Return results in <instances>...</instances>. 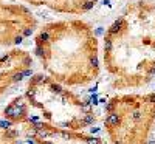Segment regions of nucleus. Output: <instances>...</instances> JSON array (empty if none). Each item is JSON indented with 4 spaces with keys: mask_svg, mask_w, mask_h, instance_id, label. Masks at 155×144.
I'll use <instances>...</instances> for the list:
<instances>
[{
    "mask_svg": "<svg viewBox=\"0 0 155 144\" xmlns=\"http://www.w3.org/2000/svg\"><path fill=\"white\" fill-rule=\"evenodd\" d=\"M3 115L11 124L44 123L74 132L98 121L96 112L84 98L44 74L33 76L25 98L14 99Z\"/></svg>",
    "mask_w": 155,
    "mask_h": 144,
    "instance_id": "3",
    "label": "nucleus"
},
{
    "mask_svg": "<svg viewBox=\"0 0 155 144\" xmlns=\"http://www.w3.org/2000/svg\"><path fill=\"white\" fill-rule=\"evenodd\" d=\"M33 5H42L62 14L79 16L93 9L99 0H27Z\"/></svg>",
    "mask_w": 155,
    "mask_h": 144,
    "instance_id": "6",
    "label": "nucleus"
},
{
    "mask_svg": "<svg viewBox=\"0 0 155 144\" xmlns=\"http://www.w3.org/2000/svg\"><path fill=\"white\" fill-rule=\"evenodd\" d=\"M0 144H19L17 130L8 121H0Z\"/></svg>",
    "mask_w": 155,
    "mask_h": 144,
    "instance_id": "7",
    "label": "nucleus"
},
{
    "mask_svg": "<svg viewBox=\"0 0 155 144\" xmlns=\"http://www.w3.org/2000/svg\"><path fill=\"white\" fill-rule=\"evenodd\" d=\"M28 130L36 144H102V141L93 135L53 127L44 123H31L28 124Z\"/></svg>",
    "mask_w": 155,
    "mask_h": 144,
    "instance_id": "5",
    "label": "nucleus"
},
{
    "mask_svg": "<svg viewBox=\"0 0 155 144\" xmlns=\"http://www.w3.org/2000/svg\"><path fill=\"white\" fill-rule=\"evenodd\" d=\"M155 124V91L113 95L104 109L110 144H147Z\"/></svg>",
    "mask_w": 155,
    "mask_h": 144,
    "instance_id": "4",
    "label": "nucleus"
},
{
    "mask_svg": "<svg viewBox=\"0 0 155 144\" xmlns=\"http://www.w3.org/2000/svg\"><path fill=\"white\" fill-rule=\"evenodd\" d=\"M36 54L53 79L65 87H85L99 76V42L85 20L51 22L36 37Z\"/></svg>",
    "mask_w": 155,
    "mask_h": 144,
    "instance_id": "2",
    "label": "nucleus"
},
{
    "mask_svg": "<svg viewBox=\"0 0 155 144\" xmlns=\"http://www.w3.org/2000/svg\"><path fill=\"white\" fill-rule=\"evenodd\" d=\"M102 61L115 90L141 88L155 79V0L124 6L104 34Z\"/></svg>",
    "mask_w": 155,
    "mask_h": 144,
    "instance_id": "1",
    "label": "nucleus"
}]
</instances>
